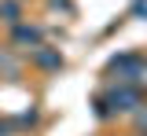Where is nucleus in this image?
I'll return each mask as SVG.
<instances>
[{"label": "nucleus", "mask_w": 147, "mask_h": 136, "mask_svg": "<svg viewBox=\"0 0 147 136\" xmlns=\"http://www.w3.org/2000/svg\"><path fill=\"white\" fill-rule=\"evenodd\" d=\"M96 107H99V118L129 114V110H136V107H140V88H136V85H118V88H110L107 96L96 99Z\"/></svg>", "instance_id": "nucleus-1"}, {"label": "nucleus", "mask_w": 147, "mask_h": 136, "mask_svg": "<svg viewBox=\"0 0 147 136\" xmlns=\"http://www.w3.org/2000/svg\"><path fill=\"white\" fill-rule=\"evenodd\" d=\"M144 66H147L144 55L125 52V55H114V59H110L107 74H114V81H118V85H140V81H144Z\"/></svg>", "instance_id": "nucleus-2"}, {"label": "nucleus", "mask_w": 147, "mask_h": 136, "mask_svg": "<svg viewBox=\"0 0 147 136\" xmlns=\"http://www.w3.org/2000/svg\"><path fill=\"white\" fill-rule=\"evenodd\" d=\"M30 59H33V66H40V70H63V52L59 48H48L44 40L37 48H30Z\"/></svg>", "instance_id": "nucleus-3"}, {"label": "nucleus", "mask_w": 147, "mask_h": 136, "mask_svg": "<svg viewBox=\"0 0 147 136\" xmlns=\"http://www.w3.org/2000/svg\"><path fill=\"white\" fill-rule=\"evenodd\" d=\"M11 40H15L18 48L30 52V48H37V44L44 40V30H40V26H30V22H15V26H11Z\"/></svg>", "instance_id": "nucleus-4"}, {"label": "nucleus", "mask_w": 147, "mask_h": 136, "mask_svg": "<svg viewBox=\"0 0 147 136\" xmlns=\"http://www.w3.org/2000/svg\"><path fill=\"white\" fill-rule=\"evenodd\" d=\"M0 19L7 22V26L18 22V4H15V0H0Z\"/></svg>", "instance_id": "nucleus-5"}, {"label": "nucleus", "mask_w": 147, "mask_h": 136, "mask_svg": "<svg viewBox=\"0 0 147 136\" xmlns=\"http://www.w3.org/2000/svg\"><path fill=\"white\" fill-rule=\"evenodd\" d=\"M136 125H140V129L147 133V110H140V114H136Z\"/></svg>", "instance_id": "nucleus-6"}, {"label": "nucleus", "mask_w": 147, "mask_h": 136, "mask_svg": "<svg viewBox=\"0 0 147 136\" xmlns=\"http://www.w3.org/2000/svg\"><path fill=\"white\" fill-rule=\"evenodd\" d=\"M0 136H11V129H7V125H4V121H0Z\"/></svg>", "instance_id": "nucleus-7"}, {"label": "nucleus", "mask_w": 147, "mask_h": 136, "mask_svg": "<svg viewBox=\"0 0 147 136\" xmlns=\"http://www.w3.org/2000/svg\"><path fill=\"white\" fill-rule=\"evenodd\" d=\"M144 81H147V66H144Z\"/></svg>", "instance_id": "nucleus-8"}, {"label": "nucleus", "mask_w": 147, "mask_h": 136, "mask_svg": "<svg viewBox=\"0 0 147 136\" xmlns=\"http://www.w3.org/2000/svg\"><path fill=\"white\" fill-rule=\"evenodd\" d=\"M144 136H147V133H144Z\"/></svg>", "instance_id": "nucleus-9"}]
</instances>
